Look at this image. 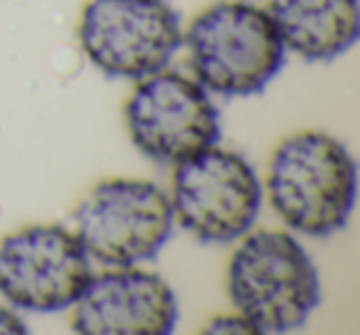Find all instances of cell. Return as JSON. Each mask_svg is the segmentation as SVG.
<instances>
[{
    "instance_id": "52a82bcc",
    "label": "cell",
    "mask_w": 360,
    "mask_h": 335,
    "mask_svg": "<svg viewBox=\"0 0 360 335\" xmlns=\"http://www.w3.org/2000/svg\"><path fill=\"white\" fill-rule=\"evenodd\" d=\"M134 145L155 163L178 165L220 138V116L207 91L178 72L143 77L126 101Z\"/></svg>"
},
{
    "instance_id": "8992f818",
    "label": "cell",
    "mask_w": 360,
    "mask_h": 335,
    "mask_svg": "<svg viewBox=\"0 0 360 335\" xmlns=\"http://www.w3.org/2000/svg\"><path fill=\"white\" fill-rule=\"evenodd\" d=\"M79 42L104 74L143 79L168 67L183 32L163 0H89L82 13Z\"/></svg>"
},
{
    "instance_id": "6da1fadb",
    "label": "cell",
    "mask_w": 360,
    "mask_h": 335,
    "mask_svg": "<svg viewBox=\"0 0 360 335\" xmlns=\"http://www.w3.org/2000/svg\"><path fill=\"white\" fill-rule=\"evenodd\" d=\"M266 190L276 215L309 237H328L348 222L358 171L340 140L319 131L294 133L274 150Z\"/></svg>"
},
{
    "instance_id": "ba28073f",
    "label": "cell",
    "mask_w": 360,
    "mask_h": 335,
    "mask_svg": "<svg viewBox=\"0 0 360 335\" xmlns=\"http://www.w3.org/2000/svg\"><path fill=\"white\" fill-rule=\"evenodd\" d=\"M89 261L75 232L30 225L0 242V296L37 313L70 308L91 279Z\"/></svg>"
},
{
    "instance_id": "7c38bea8",
    "label": "cell",
    "mask_w": 360,
    "mask_h": 335,
    "mask_svg": "<svg viewBox=\"0 0 360 335\" xmlns=\"http://www.w3.org/2000/svg\"><path fill=\"white\" fill-rule=\"evenodd\" d=\"M22 333H27L25 323L11 308L0 306V335H22Z\"/></svg>"
},
{
    "instance_id": "5b68a950",
    "label": "cell",
    "mask_w": 360,
    "mask_h": 335,
    "mask_svg": "<svg viewBox=\"0 0 360 335\" xmlns=\"http://www.w3.org/2000/svg\"><path fill=\"white\" fill-rule=\"evenodd\" d=\"M170 205L175 220L200 242L227 244L255 225L262 183L240 153L210 145L175 165Z\"/></svg>"
},
{
    "instance_id": "30bf717a",
    "label": "cell",
    "mask_w": 360,
    "mask_h": 335,
    "mask_svg": "<svg viewBox=\"0 0 360 335\" xmlns=\"http://www.w3.org/2000/svg\"><path fill=\"white\" fill-rule=\"evenodd\" d=\"M269 15L286 50L306 62H330L358 42V0H271Z\"/></svg>"
},
{
    "instance_id": "277c9868",
    "label": "cell",
    "mask_w": 360,
    "mask_h": 335,
    "mask_svg": "<svg viewBox=\"0 0 360 335\" xmlns=\"http://www.w3.org/2000/svg\"><path fill=\"white\" fill-rule=\"evenodd\" d=\"M173 205L148 180H106L91 188L75 212V235L86 256L106 266H136L173 235Z\"/></svg>"
},
{
    "instance_id": "3957f363",
    "label": "cell",
    "mask_w": 360,
    "mask_h": 335,
    "mask_svg": "<svg viewBox=\"0 0 360 335\" xmlns=\"http://www.w3.org/2000/svg\"><path fill=\"white\" fill-rule=\"evenodd\" d=\"M188 65L205 91L222 96L259 94L284 65V42L269 11L220 3L186 32Z\"/></svg>"
},
{
    "instance_id": "7a4b0ae2",
    "label": "cell",
    "mask_w": 360,
    "mask_h": 335,
    "mask_svg": "<svg viewBox=\"0 0 360 335\" xmlns=\"http://www.w3.org/2000/svg\"><path fill=\"white\" fill-rule=\"evenodd\" d=\"M227 291L240 315L259 333L301 328L321 301L314 261L294 237L279 230H259L237 247Z\"/></svg>"
},
{
    "instance_id": "8fae6325",
    "label": "cell",
    "mask_w": 360,
    "mask_h": 335,
    "mask_svg": "<svg viewBox=\"0 0 360 335\" xmlns=\"http://www.w3.org/2000/svg\"><path fill=\"white\" fill-rule=\"evenodd\" d=\"M205 333H237V335H257L259 330L245 318V315H222L215 318L205 328Z\"/></svg>"
},
{
    "instance_id": "9c48e42d",
    "label": "cell",
    "mask_w": 360,
    "mask_h": 335,
    "mask_svg": "<svg viewBox=\"0 0 360 335\" xmlns=\"http://www.w3.org/2000/svg\"><path fill=\"white\" fill-rule=\"evenodd\" d=\"M178 303L160 276L134 266L94 276L75 301L72 328L84 335H168Z\"/></svg>"
}]
</instances>
